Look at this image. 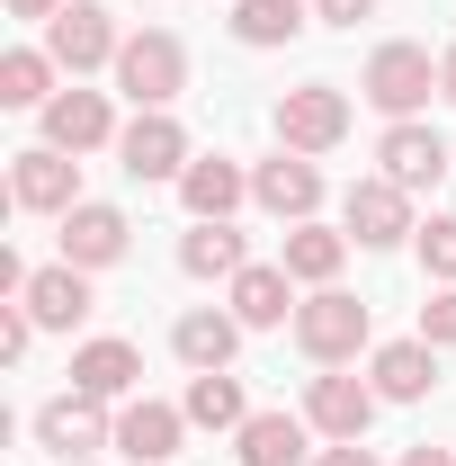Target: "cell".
<instances>
[{
    "instance_id": "cell-1",
    "label": "cell",
    "mask_w": 456,
    "mask_h": 466,
    "mask_svg": "<svg viewBox=\"0 0 456 466\" xmlns=\"http://www.w3.org/2000/svg\"><path fill=\"white\" fill-rule=\"evenodd\" d=\"M116 90L134 99V108H171L179 90H188V46H179L171 27H144V36H125L116 46Z\"/></svg>"
},
{
    "instance_id": "cell-2",
    "label": "cell",
    "mask_w": 456,
    "mask_h": 466,
    "mask_svg": "<svg viewBox=\"0 0 456 466\" xmlns=\"http://www.w3.org/2000/svg\"><path fill=\"white\" fill-rule=\"evenodd\" d=\"M295 341H304V359L313 368H341V359H358L367 350V305L341 288H313L304 305H295Z\"/></svg>"
},
{
    "instance_id": "cell-3",
    "label": "cell",
    "mask_w": 456,
    "mask_h": 466,
    "mask_svg": "<svg viewBox=\"0 0 456 466\" xmlns=\"http://www.w3.org/2000/svg\"><path fill=\"white\" fill-rule=\"evenodd\" d=\"M9 198H18L27 216H72V207H81V153H63V144L18 153V162H9Z\"/></svg>"
},
{
    "instance_id": "cell-4",
    "label": "cell",
    "mask_w": 456,
    "mask_h": 466,
    "mask_svg": "<svg viewBox=\"0 0 456 466\" xmlns=\"http://www.w3.org/2000/svg\"><path fill=\"white\" fill-rule=\"evenodd\" d=\"M341 135H349V90L304 81V90H286V99H278V144H286V153H332Z\"/></svg>"
},
{
    "instance_id": "cell-5",
    "label": "cell",
    "mask_w": 456,
    "mask_h": 466,
    "mask_svg": "<svg viewBox=\"0 0 456 466\" xmlns=\"http://www.w3.org/2000/svg\"><path fill=\"white\" fill-rule=\"evenodd\" d=\"M116 162H125L134 179H188L197 153H188V135H179L171 108H134V126L116 135Z\"/></svg>"
},
{
    "instance_id": "cell-6",
    "label": "cell",
    "mask_w": 456,
    "mask_h": 466,
    "mask_svg": "<svg viewBox=\"0 0 456 466\" xmlns=\"http://www.w3.org/2000/svg\"><path fill=\"white\" fill-rule=\"evenodd\" d=\"M358 90H367V99H376L385 116H411L421 99H430V90H439V63H430V46H376Z\"/></svg>"
},
{
    "instance_id": "cell-7",
    "label": "cell",
    "mask_w": 456,
    "mask_h": 466,
    "mask_svg": "<svg viewBox=\"0 0 456 466\" xmlns=\"http://www.w3.org/2000/svg\"><path fill=\"white\" fill-rule=\"evenodd\" d=\"M116 18L99 9V0H72L63 18H45V55L63 63V72H99V63H116Z\"/></svg>"
},
{
    "instance_id": "cell-8",
    "label": "cell",
    "mask_w": 456,
    "mask_h": 466,
    "mask_svg": "<svg viewBox=\"0 0 456 466\" xmlns=\"http://www.w3.org/2000/svg\"><path fill=\"white\" fill-rule=\"evenodd\" d=\"M376 162H385L394 188H439V179H448V135L421 126V116H394L385 144H376Z\"/></svg>"
},
{
    "instance_id": "cell-9",
    "label": "cell",
    "mask_w": 456,
    "mask_h": 466,
    "mask_svg": "<svg viewBox=\"0 0 456 466\" xmlns=\"http://www.w3.org/2000/svg\"><path fill=\"white\" fill-rule=\"evenodd\" d=\"M251 198H260L278 225H313V207H322V171H313V153H286V144H278V162L251 171Z\"/></svg>"
},
{
    "instance_id": "cell-10",
    "label": "cell",
    "mask_w": 456,
    "mask_h": 466,
    "mask_svg": "<svg viewBox=\"0 0 456 466\" xmlns=\"http://www.w3.org/2000/svg\"><path fill=\"white\" fill-rule=\"evenodd\" d=\"M349 242H367V251H394L402 233H411V188H394V179L376 171V179H358L349 188Z\"/></svg>"
},
{
    "instance_id": "cell-11",
    "label": "cell",
    "mask_w": 456,
    "mask_h": 466,
    "mask_svg": "<svg viewBox=\"0 0 456 466\" xmlns=\"http://www.w3.org/2000/svg\"><path fill=\"white\" fill-rule=\"evenodd\" d=\"M376 404H385V395H376V386H358V377H341V368L304 386V421H313L322 440H367Z\"/></svg>"
},
{
    "instance_id": "cell-12",
    "label": "cell",
    "mask_w": 456,
    "mask_h": 466,
    "mask_svg": "<svg viewBox=\"0 0 456 466\" xmlns=\"http://www.w3.org/2000/svg\"><path fill=\"white\" fill-rule=\"evenodd\" d=\"M179 431H188V412L153 404V395H134V404L116 412V449H125L134 466H171L179 458Z\"/></svg>"
},
{
    "instance_id": "cell-13",
    "label": "cell",
    "mask_w": 456,
    "mask_h": 466,
    "mask_svg": "<svg viewBox=\"0 0 456 466\" xmlns=\"http://www.w3.org/2000/svg\"><path fill=\"white\" fill-rule=\"evenodd\" d=\"M367 386H376L385 404H421V395L439 386V350L421 341V332H411V341H385L367 359Z\"/></svg>"
},
{
    "instance_id": "cell-14",
    "label": "cell",
    "mask_w": 456,
    "mask_h": 466,
    "mask_svg": "<svg viewBox=\"0 0 456 466\" xmlns=\"http://www.w3.org/2000/svg\"><path fill=\"white\" fill-rule=\"evenodd\" d=\"M125 216H116V207H99V198H81V207H72V216H63V260H72V269H108V260H125Z\"/></svg>"
},
{
    "instance_id": "cell-15",
    "label": "cell",
    "mask_w": 456,
    "mask_h": 466,
    "mask_svg": "<svg viewBox=\"0 0 456 466\" xmlns=\"http://www.w3.org/2000/svg\"><path fill=\"white\" fill-rule=\"evenodd\" d=\"M36 440H45L55 458H90L99 440H116V421L99 412V395H55V404L36 412Z\"/></svg>"
},
{
    "instance_id": "cell-16",
    "label": "cell",
    "mask_w": 456,
    "mask_h": 466,
    "mask_svg": "<svg viewBox=\"0 0 456 466\" xmlns=\"http://www.w3.org/2000/svg\"><path fill=\"white\" fill-rule=\"evenodd\" d=\"M134 377H144L134 341H81V350H72V395H99V404H125V395H134Z\"/></svg>"
},
{
    "instance_id": "cell-17",
    "label": "cell",
    "mask_w": 456,
    "mask_h": 466,
    "mask_svg": "<svg viewBox=\"0 0 456 466\" xmlns=\"http://www.w3.org/2000/svg\"><path fill=\"white\" fill-rule=\"evenodd\" d=\"M108 135H116V116H108L99 90H55V99H45V144H63V153H99Z\"/></svg>"
},
{
    "instance_id": "cell-18",
    "label": "cell",
    "mask_w": 456,
    "mask_h": 466,
    "mask_svg": "<svg viewBox=\"0 0 456 466\" xmlns=\"http://www.w3.org/2000/svg\"><path fill=\"white\" fill-rule=\"evenodd\" d=\"M179 198H188V216H197V225H224L233 207L251 198V171H242V162H224V153H206V162H188Z\"/></svg>"
},
{
    "instance_id": "cell-19",
    "label": "cell",
    "mask_w": 456,
    "mask_h": 466,
    "mask_svg": "<svg viewBox=\"0 0 456 466\" xmlns=\"http://www.w3.org/2000/svg\"><path fill=\"white\" fill-rule=\"evenodd\" d=\"M304 412H251L242 431H233V458L242 466H304Z\"/></svg>"
},
{
    "instance_id": "cell-20",
    "label": "cell",
    "mask_w": 456,
    "mask_h": 466,
    "mask_svg": "<svg viewBox=\"0 0 456 466\" xmlns=\"http://www.w3.org/2000/svg\"><path fill=\"white\" fill-rule=\"evenodd\" d=\"M45 332H72L81 314H90V269H72V260H55V269H36L27 279V296H18Z\"/></svg>"
},
{
    "instance_id": "cell-21",
    "label": "cell",
    "mask_w": 456,
    "mask_h": 466,
    "mask_svg": "<svg viewBox=\"0 0 456 466\" xmlns=\"http://www.w3.org/2000/svg\"><path fill=\"white\" fill-rule=\"evenodd\" d=\"M286 314H295V279L269 269V260H251V269L233 279V323H242V332H269V323H286Z\"/></svg>"
},
{
    "instance_id": "cell-22",
    "label": "cell",
    "mask_w": 456,
    "mask_h": 466,
    "mask_svg": "<svg viewBox=\"0 0 456 466\" xmlns=\"http://www.w3.org/2000/svg\"><path fill=\"white\" fill-rule=\"evenodd\" d=\"M341 260H349V233H332V225H286V251H278L286 279L332 288V279H341Z\"/></svg>"
},
{
    "instance_id": "cell-23",
    "label": "cell",
    "mask_w": 456,
    "mask_h": 466,
    "mask_svg": "<svg viewBox=\"0 0 456 466\" xmlns=\"http://www.w3.org/2000/svg\"><path fill=\"white\" fill-rule=\"evenodd\" d=\"M171 350L197 368V377H206V368H233V350H242V323H233V314H215V305H197V314H179Z\"/></svg>"
},
{
    "instance_id": "cell-24",
    "label": "cell",
    "mask_w": 456,
    "mask_h": 466,
    "mask_svg": "<svg viewBox=\"0 0 456 466\" xmlns=\"http://www.w3.org/2000/svg\"><path fill=\"white\" fill-rule=\"evenodd\" d=\"M304 27H313L304 0H233V36L242 46H295Z\"/></svg>"
},
{
    "instance_id": "cell-25",
    "label": "cell",
    "mask_w": 456,
    "mask_h": 466,
    "mask_svg": "<svg viewBox=\"0 0 456 466\" xmlns=\"http://www.w3.org/2000/svg\"><path fill=\"white\" fill-rule=\"evenodd\" d=\"M179 269H188V279H242V269H251V251H242L233 216H224V225H197V233H188V242H179Z\"/></svg>"
},
{
    "instance_id": "cell-26",
    "label": "cell",
    "mask_w": 456,
    "mask_h": 466,
    "mask_svg": "<svg viewBox=\"0 0 456 466\" xmlns=\"http://www.w3.org/2000/svg\"><path fill=\"white\" fill-rule=\"evenodd\" d=\"M188 421L197 431H242L251 421V404H242V377H224V368H206V377H188Z\"/></svg>"
},
{
    "instance_id": "cell-27",
    "label": "cell",
    "mask_w": 456,
    "mask_h": 466,
    "mask_svg": "<svg viewBox=\"0 0 456 466\" xmlns=\"http://www.w3.org/2000/svg\"><path fill=\"white\" fill-rule=\"evenodd\" d=\"M45 99H55V55L9 46L0 55V108H45Z\"/></svg>"
},
{
    "instance_id": "cell-28",
    "label": "cell",
    "mask_w": 456,
    "mask_h": 466,
    "mask_svg": "<svg viewBox=\"0 0 456 466\" xmlns=\"http://www.w3.org/2000/svg\"><path fill=\"white\" fill-rule=\"evenodd\" d=\"M421 260H430V279H448V288H456V216H430V233H421Z\"/></svg>"
},
{
    "instance_id": "cell-29",
    "label": "cell",
    "mask_w": 456,
    "mask_h": 466,
    "mask_svg": "<svg viewBox=\"0 0 456 466\" xmlns=\"http://www.w3.org/2000/svg\"><path fill=\"white\" fill-rule=\"evenodd\" d=\"M421 341H430V350H456V288H439L430 305H421Z\"/></svg>"
},
{
    "instance_id": "cell-30",
    "label": "cell",
    "mask_w": 456,
    "mask_h": 466,
    "mask_svg": "<svg viewBox=\"0 0 456 466\" xmlns=\"http://www.w3.org/2000/svg\"><path fill=\"white\" fill-rule=\"evenodd\" d=\"M27 341H36V314L27 305H0V359H27Z\"/></svg>"
},
{
    "instance_id": "cell-31",
    "label": "cell",
    "mask_w": 456,
    "mask_h": 466,
    "mask_svg": "<svg viewBox=\"0 0 456 466\" xmlns=\"http://www.w3.org/2000/svg\"><path fill=\"white\" fill-rule=\"evenodd\" d=\"M313 18L322 27H358V18H376V0H313Z\"/></svg>"
},
{
    "instance_id": "cell-32",
    "label": "cell",
    "mask_w": 456,
    "mask_h": 466,
    "mask_svg": "<svg viewBox=\"0 0 456 466\" xmlns=\"http://www.w3.org/2000/svg\"><path fill=\"white\" fill-rule=\"evenodd\" d=\"M313 466H376V458H367L358 440H332V449H322V458H313Z\"/></svg>"
},
{
    "instance_id": "cell-33",
    "label": "cell",
    "mask_w": 456,
    "mask_h": 466,
    "mask_svg": "<svg viewBox=\"0 0 456 466\" xmlns=\"http://www.w3.org/2000/svg\"><path fill=\"white\" fill-rule=\"evenodd\" d=\"M9 9H18V18H63L72 0H9Z\"/></svg>"
},
{
    "instance_id": "cell-34",
    "label": "cell",
    "mask_w": 456,
    "mask_h": 466,
    "mask_svg": "<svg viewBox=\"0 0 456 466\" xmlns=\"http://www.w3.org/2000/svg\"><path fill=\"white\" fill-rule=\"evenodd\" d=\"M402 466H456V449H430V440H421V449H411Z\"/></svg>"
},
{
    "instance_id": "cell-35",
    "label": "cell",
    "mask_w": 456,
    "mask_h": 466,
    "mask_svg": "<svg viewBox=\"0 0 456 466\" xmlns=\"http://www.w3.org/2000/svg\"><path fill=\"white\" fill-rule=\"evenodd\" d=\"M439 90H448V99H456V46H448V55H439Z\"/></svg>"
},
{
    "instance_id": "cell-36",
    "label": "cell",
    "mask_w": 456,
    "mask_h": 466,
    "mask_svg": "<svg viewBox=\"0 0 456 466\" xmlns=\"http://www.w3.org/2000/svg\"><path fill=\"white\" fill-rule=\"evenodd\" d=\"M63 466H90V458H63Z\"/></svg>"
}]
</instances>
